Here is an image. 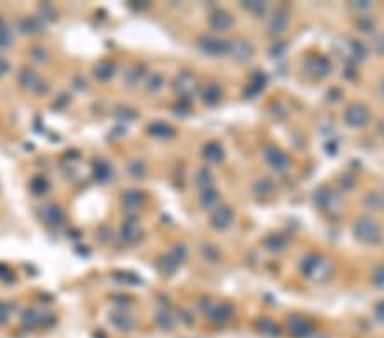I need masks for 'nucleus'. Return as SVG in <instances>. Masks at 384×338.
I'll return each instance as SVG.
<instances>
[{
	"label": "nucleus",
	"instance_id": "15",
	"mask_svg": "<svg viewBox=\"0 0 384 338\" xmlns=\"http://www.w3.org/2000/svg\"><path fill=\"white\" fill-rule=\"evenodd\" d=\"M162 85H164V75L159 74V72H154L147 80V89L151 92H157L162 89Z\"/></svg>",
	"mask_w": 384,
	"mask_h": 338
},
{
	"label": "nucleus",
	"instance_id": "19",
	"mask_svg": "<svg viewBox=\"0 0 384 338\" xmlns=\"http://www.w3.org/2000/svg\"><path fill=\"white\" fill-rule=\"evenodd\" d=\"M203 156H205L209 161H219L220 157H222V149H220L219 146H215V143H210V146L205 147Z\"/></svg>",
	"mask_w": 384,
	"mask_h": 338
},
{
	"label": "nucleus",
	"instance_id": "18",
	"mask_svg": "<svg viewBox=\"0 0 384 338\" xmlns=\"http://www.w3.org/2000/svg\"><path fill=\"white\" fill-rule=\"evenodd\" d=\"M219 99H220V91H219L217 85H210V87H207L205 94H203V101L209 103V105H215Z\"/></svg>",
	"mask_w": 384,
	"mask_h": 338
},
{
	"label": "nucleus",
	"instance_id": "21",
	"mask_svg": "<svg viewBox=\"0 0 384 338\" xmlns=\"http://www.w3.org/2000/svg\"><path fill=\"white\" fill-rule=\"evenodd\" d=\"M41 17L39 19H43V22L44 21H53L55 19V11H53V7L52 6H43L41 7Z\"/></svg>",
	"mask_w": 384,
	"mask_h": 338
},
{
	"label": "nucleus",
	"instance_id": "11",
	"mask_svg": "<svg viewBox=\"0 0 384 338\" xmlns=\"http://www.w3.org/2000/svg\"><path fill=\"white\" fill-rule=\"evenodd\" d=\"M94 75L99 80H110L113 75H115V65L111 62H99V64L94 67Z\"/></svg>",
	"mask_w": 384,
	"mask_h": 338
},
{
	"label": "nucleus",
	"instance_id": "5",
	"mask_svg": "<svg viewBox=\"0 0 384 338\" xmlns=\"http://www.w3.org/2000/svg\"><path fill=\"white\" fill-rule=\"evenodd\" d=\"M174 87L176 91H178V94L186 98L188 94H191L193 89H195V77H193L191 74H188V72H183V74H179L178 77H176Z\"/></svg>",
	"mask_w": 384,
	"mask_h": 338
},
{
	"label": "nucleus",
	"instance_id": "22",
	"mask_svg": "<svg viewBox=\"0 0 384 338\" xmlns=\"http://www.w3.org/2000/svg\"><path fill=\"white\" fill-rule=\"evenodd\" d=\"M9 70H11V64H9V60L6 57H0V77L7 75Z\"/></svg>",
	"mask_w": 384,
	"mask_h": 338
},
{
	"label": "nucleus",
	"instance_id": "25",
	"mask_svg": "<svg viewBox=\"0 0 384 338\" xmlns=\"http://www.w3.org/2000/svg\"><path fill=\"white\" fill-rule=\"evenodd\" d=\"M214 200H215V193H212V191H205V193H203V197H202V204L205 205V207H207V205H210Z\"/></svg>",
	"mask_w": 384,
	"mask_h": 338
},
{
	"label": "nucleus",
	"instance_id": "23",
	"mask_svg": "<svg viewBox=\"0 0 384 338\" xmlns=\"http://www.w3.org/2000/svg\"><path fill=\"white\" fill-rule=\"evenodd\" d=\"M125 277H120V275H116V278L118 280H121V282H126V283H140V278H137V277H133L132 273H123Z\"/></svg>",
	"mask_w": 384,
	"mask_h": 338
},
{
	"label": "nucleus",
	"instance_id": "10",
	"mask_svg": "<svg viewBox=\"0 0 384 338\" xmlns=\"http://www.w3.org/2000/svg\"><path fill=\"white\" fill-rule=\"evenodd\" d=\"M230 219H232L230 210L227 209V207H220V209L214 214V217H212V224L219 229H224L230 224Z\"/></svg>",
	"mask_w": 384,
	"mask_h": 338
},
{
	"label": "nucleus",
	"instance_id": "2",
	"mask_svg": "<svg viewBox=\"0 0 384 338\" xmlns=\"http://www.w3.org/2000/svg\"><path fill=\"white\" fill-rule=\"evenodd\" d=\"M121 237L128 245H135L137 241L142 239V229H140L137 220L133 219L125 220V224L121 225Z\"/></svg>",
	"mask_w": 384,
	"mask_h": 338
},
{
	"label": "nucleus",
	"instance_id": "16",
	"mask_svg": "<svg viewBox=\"0 0 384 338\" xmlns=\"http://www.w3.org/2000/svg\"><path fill=\"white\" fill-rule=\"evenodd\" d=\"M128 173H130V176L135 179H142L147 173L146 164H143L142 161H133L132 164L128 166Z\"/></svg>",
	"mask_w": 384,
	"mask_h": 338
},
{
	"label": "nucleus",
	"instance_id": "6",
	"mask_svg": "<svg viewBox=\"0 0 384 338\" xmlns=\"http://www.w3.org/2000/svg\"><path fill=\"white\" fill-rule=\"evenodd\" d=\"M19 31L26 34H36L44 29V22L39 17H22L19 21Z\"/></svg>",
	"mask_w": 384,
	"mask_h": 338
},
{
	"label": "nucleus",
	"instance_id": "26",
	"mask_svg": "<svg viewBox=\"0 0 384 338\" xmlns=\"http://www.w3.org/2000/svg\"><path fill=\"white\" fill-rule=\"evenodd\" d=\"M9 316V309H7V304L0 303V323H4Z\"/></svg>",
	"mask_w": 384,
	"mask_h": 338
},
{
	"label": "nucleus",
	"instance_id": "3",
	"mask_svg": "<svg viewBox=\"0 0 384 338\" xmlns=\"http://www.w3.org/2000/svg\"><path fill=\"white\" fill-rule=\"evenodd\" d=\"M146 197H143L142 191L138 190H128L123 191V197H121V202H123V207L128 212H137L140 209V205L143 204Z\"/></svg>",
	"mask_w": 384,
	"mask_h": 338
},
{
	"label": "nucleus",
	"instance_id": "12",
	"mask_svg": "<svg viewBox=\"0 0 384 338\" xmlns=\"http://www.w3.org/2000/svg\"><path fill=\"white\" fill-rule=\"evenodd\" d=\"M230 17L225 14V12H215L214 16L210 17V24L214 26L215 29H227L229 26H230Z\"/></svg>",
	"mask_w": 384,
	"mask_h": 338
},
{
	"label": "nucleus",
	"instance_id": "17",
	"mask_svg": "<svg viewBox=\"0 0 384 338\" xmlns=\"http://www.w3.org/2000/svg\"><path fill=\"white\" fill-rule=\"evenodd\" d=\"M168 258L173 261L176 267H179L184 261V258H186V250H184L183 246H174L173 250H171V253L168 255Z\"/></svg>",
	"mask_w": 384,
	"mask_h": 338
},
{
	"label": "nucleus",
	"instance_id": "14",
	"mask_svg": "<svg viewBox=\"0 0 384 338\" xmlns=\"http://www.w3.org/2000/svg\"><path fill=\"white\" fill-rule=\"evenodd\" d=\"M29 188H31V191H33L34 195H43V193H46V190L50 188V183H48L46 178L36 176L33 181L29 183Z\"/></svg>",
	"mask_w": 384,
	"mask_h": 338
},
{
	"label": "nucleus",
	"instance_id": "4",
	"mask_svg": "<svg viewBox=\"0 0 384 338\" xmlns=\"http://www.w3.org/2000/svg\"><path fill=\"white\" fill-rule=\"evenodd\" d=\"M39 214H41V219L44 220L46 224L50 225H58L63 222V212L58 205H44L41 210H39Z\"/></svg>",
	"mask_w": 384,
	"mask_h": 338
},
{
	"label": "nucleus",
	"instance_id": "20",
	"mask_svg": "<svg viewBox=\"0 0 384 338\" xmlns=\"http://www.w3.org/2000/svg\"><path fill=\"white\" fill-rule=\"evenodd\" d=\"M14 273L11 272V268L6 267V265H0V280L4 282H14Z\"/></svg>",
	"mask_w": 384,
	"mask_h": 338
},
{
	"label": "nucleus",
	"instance_id": "13",
	"mask_svg": "<svg viewBox=\"0 0 384 338\" xmlns=\"http://www.w3.org/2000/svg\"><path fill=\"white\" fill-rule=\"evenodd\" d=\"M12 44V33L6 24V21L0 17V50H6Z\"/></svg>",
	"mask_w": 384,
	"mask_h": 338
},
{
	"label": "nucleus",
	"instance_id": "1",
	"mask_svg": "<svg viewBox=\"0 0 384 338\" xmlns=\"http://www.w3.org/2000/svg\"><path fill=\"white\" fill-rule=\"evenodd\" d=\"M17 79H19L21 87L29 89V91H34V92H38V94L48 91V85H43L44 82H41L39 75L36 74L33 69H28V67H24V69L19 72V77H17Z\"/></svg>",
	"mask_w": 384,
	"mask_h": 338
},
{
	"label": "nucleus",
	"instance_id": "8",
	"mask_svg": "<svg viewBox=\"0 0 384 338\" xmlns=\"http://www.w3.org/2000/svg\"><path fill=\"white\" fill-rule=\"evenodd\" d=\"M198 44H200V48L205 53H209V55H220V53H224L225 50H227L224 41L215 38H202Z\"/></svg>",
	"mask_w": 384,
	"mask_h": 338
},
{
	"label": "nucleus",
	"instance_id": "7",
	"mask_svg": "<svg viewBox=\"0 0 384 338\" xmlns=\"http://www.w3.org/2000/svg\"><path fill=\"white\" fill-rule=\"evenodd\" d=\"M149 133H151L154 138L166 140V138L173 137L174 130L169 123H164V121H156V123H151V127H149Z\"/></svg>",
	"mask_w": 384,
	"mask_h": 338
},
{
	"label": "nucleus",
	"instance_id": "9",
	"mask_svg": "<svg viewBox=\"0 0 384 338\" xmlns=\"http://www.w3.org/2000/svg\"><path fill=\"white\" fill-rule=\"evenodd\" d=\"M94 178H96V181H101V183L110 181L113 178V168L105 161H98L96 164H94Z\"/></svg>",
	"mask_w": 384,
	"mask_h": 338
},
{
	"label": "nucleus",
	"instance_id": "24",
	"mask_svg": "<svg viewBox=\"0 0 384 338\" xmlns=\"http://www.w3.org/2000/svg\"><path fill=\"white\" fill-rule=\"evenodd\" d=\"M33 57H34V60H38V62H43V60H46V52H44L43 48H33Z\"/></svg>",
	"mask_w": 384,
	"mask_h": 338
}]
</instances>
